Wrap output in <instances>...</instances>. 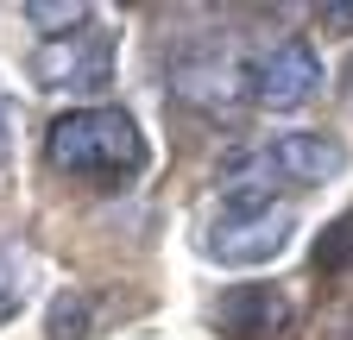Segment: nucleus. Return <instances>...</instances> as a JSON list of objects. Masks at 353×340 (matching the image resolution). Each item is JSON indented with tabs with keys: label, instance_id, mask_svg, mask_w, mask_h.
Segmentation results:
<instances>
[{
	"label": "nucleus",
	"instance_id": "1",
	"mask_svg": "<svg viewBox=\"0 0 353 340\" xmlns=\"http://www.w3.org/2000/svg\"><path fill=\"white\" fill-rule=\"evenodd\" d=\"M347 170V145L328 133H272L240 139L221 151V183L228 195H272V189H316Z\"/></svg>",
	"mask_w": 353,
	"mask_h": 340
},
{
	"label": "nucleus",
	"instance_id": "2",
	"mask_svg": "<svg viewBox=\"0 0 353 340\" xmlns=\"http://www.w3.org/2000/svg\"><path fill=\"white\" fill-rule=\"evenodd\" d=\"M44 151H51V164L63 177H82V183H132L145 170V139H139V120L126 107H70V114H57Z\"/></svg>",
	"mask_w": 353,
	"mask_h": 340
},
{
	"label": "nucleus",
	"instance_id": "3",
	"mask_svg": "<svg viewBox=\"0 0 353 340\" xmlns=\"http://www.w3.org/2000/svg\"><path fill=\"white\" fill-rule=\"evenodd\" d=\"M296 233V208L290 202H272V195H228L221 215L208 227V252L221 265H272L278 252L290 246Z\"/></svg>",
	"mask_w": 353,
	"mask_h": 340
},
{
	"label": "nucleus",
	"instance_id": "4",
	"mask_svg": "<svg viewBox=\"0 0 353 340\" xmlns=\"http://www.w3.org/2000/svg\"><path fill=\"white\" fill-rule=\"evenodd\" d=\"M32 82L57 95H88L114 82V32L108 25H82L70 38H44L32 51Z\"/></svg>",
	"mask_w": 353,
	"mask_h": 340
},
{
	"label": "nucleus",
	"instance_id": "5",
	"mask_svg": "<svg viewBox=\"0 0 353 340\" xmlns=\"http://www.w3.org/2000/svg\"><path fill=\"white\" fill-rule=\"evenodd\" d=\"M176 95L196 107H214V114H234L252 101V57L240 45H228V38L221 45L208 38V45L176 57Z\"/></svg>",
	"mask_w": 353,
	"mask_h": 340
},
{
	"label": "nucleus",
	"instance_id": "6",
	"mask_svg": "<svg viewBox=\"0 0 353 340\" xmlns=\"http://www.w3.org/2000/svg\"><path fill=\"white\" fill-rule=\"evenodd\" d=\"M322 95V57L316 45H303V38H284V45L259 51L252 57V101L272 107V114H296Z\"/></svg>",
	"mask_w": 353,
	"mask_h": 340
},
{
	"label": "nucleus",
	"instance_id": "7",
	"mask_svg": "<svg viewBox=\"0 0 353 340\" xmlns=\"http://www.w3.org/2000/svg\"><path fill=\"white\" fill-rule=\"evenodd\" d=\"M214 328L228 340H290L296 309H290V296L278 284H234L214 303Z\"/></svg>",
	"mask_w": 353,
	"mask_h": 340
},
{
	"label": "nucleus",
	"instance_id": "8",
	"mask_svg": "<svg viewBox=\"0 0 353 340\" xmlns=\"http://www.w3.org/2000/svg\"><path fill=\"white\" fill-rule=\"evenodd\" d=\"M26 19H32L44 38H70V32H82V25H95V13H88L82 0H63V7H57V0H32Z\"/></svg>",
	"mask_w": 353,
	"mask_h": 340
},
{
	"label": "nucleus",
	"instance_id": "9",
	"mask_svg": "<svg viewBox=\"0 0 353 340\" xmlns=\"http://www.w3.org/2000/svg\"><path fill=\"white\" fill-rule=\"evenodd\" d=\"M51 340H82L88 334V290H63L57 303H51Z\"/></svg>",
	"mask_w": 353,
	"mask_h": 340
},
{
	"label": "nucleus",
	"instance_id": "10",
	"mask_svg": "<svg viewBox=\"0 0 353 340\" xmlns=\"http://www.w3.org/2000/svg\"><path fill=\"white\" fill-rule=\"evenodd\" d=\"M13 309H19V265H13V252H0V321Z\"/></svg>",
	"mask_w": 353,
	"mask_h": 340
},
{
	"label": "nucleus",
	"instance_id": "11",
	"mask_svg": "<svg viewBox=\"0 0 353 340\" xmlns=\"http://www.w3.org/2000/svg\"><path fill=\"white\" fill-rule=\"evenodd\" d=\"M13 145H19V107H13L7 89H0V164L13 158Z\"/></svg>",
	"mask_w": 353,
	"mask_h": 340
},
{
	"label": "nucleus",
	"instance_id": "12",
	"mask_svg": "<svg viewBox=\"0 0 353 340\" xmlns=\"http://www.w3.org/2000/svg\"><path fill=\"white\" fill-rule=\"evenodd\" d=\"M322 32H353V7H322Z\"/></svg>",
	"mask_w": 353,
	"mask_h": 340
}]
</instances>
